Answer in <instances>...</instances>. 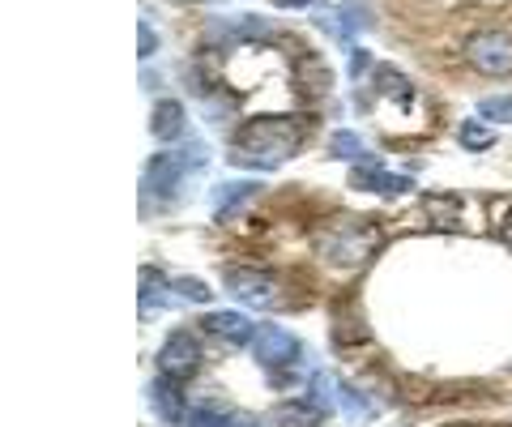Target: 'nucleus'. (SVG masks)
<instances>
[{"instance_id":"obj_8","label":"nucleus","mask_w":512,"mask_h":427,"mask_svg":"<svg viewBox=\"0 0 512 427\" xmlns=\"http://www.w3.org/2000/svg\"><path fill=\"white\" fill-rule=\"evenodd\" d=\"M184 171H188V154H158L146 167V188H154V197L171 201L175 188L184 180Z\"/></svg>"},{"instance_id":"obj_25","label":"nucleus","mask_w":512,"mask_h":427,"mask_svg":"<svg viewBox=\"0 0 512 427\" xmlns=\"http://www.w3.org/2000/svg\"><path fill=\"white\" fill-rule=\"evenodd\" d=\"M367 73H372V56H367V52H355V56H350V77L359 82V77H367Z\"/></svg>"},{"instance_id":"obj_13","label":"nucleus","mask_w":512,"mask_h":427,"mask_svg":"<svg viewBox=\"0 0 512 427\" xmlns=\"http://www.w3.org/2000/svg\"><path fill=\"white\" fill-rule=\"evenodd\" d=\"M201 329L214 334L222 342H252V321L239 312H205L201 316Z\"/></svg>"},{"instance_id":"obj_6","label":"nucleus","mask_w":512,"mask_h":427,"mask_svg":"<svg viewBox=\"0 0 512 427\" xmlns=\"http://www.w3.org/2000/svg\"><path fill=\"white\" fill-rule=\"evenodd\" d=\"M227 291L244 308H274L278 304V287L265 270H227Z\"/></svg>"},{"instance_id":"obj_26","label":"nucleus","mask_w":512,"mask_h":427,"mask_svg":"<svg viewBox=\"0 0 512 427\" xmlns=\"http://www.w3.org/2000/svg\"><path fill=\"white\" fill-rule=\"evenodd\" d=\"M500 240H504V244H512V210L500 218Z\"/></svg>"},{"instance_id":"obj_5","label":"nucleus","mask_w":512,"mask_h":427,"mask_svg":"<svg viewBox=\"0 0 512 427\" xmlns=\"http://www.w3.org/2000/svg\"><path fill=\"white\" fill-rule=\"evenodd\" d=\"M158 372L167 376V381H188L192 372L201 368V346L192 334H184V329H175V334L163 342V351H158Z\"/></svg>"},{"instance_id":"obj_16","label":"nucleus","mask_w":512,"mask_h":427,"mask_svg":"<svg viewBox=\"0 0 512 427\" xmlns=\"http://www.w3.org/2000/svg\"><path fill=\"white\" fill-rule=\"evenodd\" d=\"M457 141H461V150H474V154H483V150H491V146H495V133L487 129L483 120H461Z\"/></svg>"},{"instance_id":"obj_4","label":"nucleus","mask_w":512,"mask_h":427,"mask_svg":"<svg viewBox=\"0 0 512 427\" xmlns=\"http://www.w3.org/2000/svg\"><path fill=\"white\" fill-rule=\"evenodd\" d=\"M248 346H252V355H256V363H261V368H286V363L299 359V338L291 334V329L274 325V321L256 325Z\"/></svg>"},{"instance_id":"obj_24","label":"nucleus","mask_w":512,"mask_h":427,"mask_svg":"<svg viewBox=\"0 0 512 427\" xmlns=\"http://www.w3.org/2000/svg\"><path fill=\"white\" fill-rule=\"evenodd\" d=\"M137 30H141V43H137V56H141V60H150V52H154V47H158V35H154V30H150V22H141Z\"/></svg>"},{"instance_id":"obj_27","label":"nucleus","mask_w":512,"mask_h":427,"mask_svg":"<svg viewBox=\"0 0 512 427\" xmlns=\"http://www.w3.org/2000/svg\"><path fill=\"white\" fill-rule=\"evenodd\" d=\"M231 427H261V423H256L252 415H235V419H231Z\"/></svg>"},{"instance_id":"obj_7","label":"nucleus","mask_w":512,"mask_h":427,"mask_svg":"<svg viewBox=\"0 0 512 427\" xmlns=\"http://www.w3.org/2000/svg\"><path fill=\"white\" fill-rule=\"evenodd\" d=\"M350 188H359V193H380V197H402L410 193V176H393V171H384L376 158H367V167L350 171Z\"/></svg>"},{"instance_id":"obj_20","label":"nucleus","mask_w":512,"mask_h":427,"mask_svg":"<svg viewBox=\"0 0 512 427\" xmlns=\"http://www.w3.org/2000/svg\"><path fill=\"white\" fill-rule=\"evenodd\" d=\"M171 295L192 299V304H210L214 299V291L205 287V282H197V278H171Z\"/></svg>"},{"instance_id":"obj_10","label":"nucleus","mask_w":512,"mask_h":427,"mask_svg":"<svg viewBox=\"0 0 512 427\" xmlns=\"http://www.w3.org/2000/svg\"><path fill=\"white\" fill-rule=\"evenodd\" d=\"M150 133H154L158 141H184V133H188V112H184V103L158 99L154 112H150Z\"/></svg>"},{"instance_id":"obj_17","label":"nucleus","mask_w":512,"mask_h":427,"mask_svg":"<svg viewBox=\"0 0 512 427\" xmlns=\"http://www.w3.org/2000/svg\"><path fill=\"white\" fill-rule=\"evenodd\" d=\"M329 158H367V150H363V137L359 133H346V129H338L329 137Z\"/></svg>"},{"instance_id":"obj_3","label":"nucleus","mask_w":512,"mask_h":427,"mask_svg":"<svg viewBox=\"0 0 512 427\" xmlns=\"http://www.w3.org/2000/svg\"><path fill=\"white\" fill-rule=\"evenodd\" d=\"M466 60L483 77H512V35L508 30H478L466 39Z\"/></svg>"},{"instance_id":"obj_23","label":"nucleus","mask_w":512,"mask_h":427,"mask_svg":"<svg viewBox=\"0 0 512 427\" xmlns=\"http://www.w3.org/2000/svg\"><path fill=\"white\" fill-rule=\"evenodd\" d=\"M312 402L320 406V410H333V393H329V376H312Z\"/></svg>"},{"instance_id":"obj_18","label":"nucleus","mask_w":512,"mask_h":427,"mask_svg":"<svg viewBox=\"0 0 512 427\" xmlns=\"http://www.w3.org/2000/svg\"><path fill=\"white\" fill-rule=\"evenodd\" d=\"M478 120L487 124H512V94H491L478 103Z\"/></svg>"},{"instance_id":"obj_1","label":"nucleus","mask_w":512,"mask_h":427,"mask_svg":"<svg viewBox=\"0 0 512 427\" xmlns=\"http://www.w3.org/2000/svg\"><path fill=\"white\" fill-rule=\"evenodd\" d=\"M303 146V124L291 116H256L235 129L231 163L235 167H256V171H274Z\"/></svg>"},{"instance_id":"obj_15","label":"nucleus","mask_w":512,"mask_h":427,"mask_svg":"<svg viewBox=\"0 0 512 427\" xmlns=\"http://www.w3.org/2000/svg\"><path fill=\"white\" fill-rule=\"evenodd\" d=\"M320 410L316 402H286L274 410V427H320Z\"/></svg>"},{"instance_id":"obj_12","label":"nucleus","mask_w":512,"mask_h":427,"mask_svg":"<svg viewBox=\"0 0 512 427\" xmlns=\"http://www.w3.org/2000/svg\"><path fill=\"white\" fill-rule=\"evenodd\" d=\"M423 218L431 231H461L466 214H461V201L457 197H444V193H431L423 197Z\"/></svg>"},{"instance_id":"obj_21","label":"nucleus","mask_w":512,"mask_h":427,"mask_svg":"<svg viewBox=\"0 0 512 427\" xmlns=\"http://www.w3.org/2000/svg\"><path fill=\"white\" fill-rule=\"evenodd\" d=\"M167 291L171 287H163V282H146V287H141V316L163 312L167 308Z\"/></svg>"},{"instance_id":"obj_14","label":"nucleus","mask_w":512,"mask_h":427,"mask_svg":"<svg viewBox=\"0 0 512 427\" xmlns=\"http://www.w3.org/2000/svg\"><path fill=\"white\" fill-rule=\"evenodd\" d=\"M175 385H180V381H167V376L150 385V402H154V410L167 423H180L184 419V398H180V389H175Z\"/></svg>"},{"instance_id":"obj_9","label":"nucleus","mask_w":512,"mask_h":427,"mask_svg":"<svg viewBox=\"0 0 512 427\" xmlns=\"http://www.w3.org/2000/svg\"><path fill=\"white\" fill-rule=\"evenodd\" d=\"M256 193H261V184L252 180H227L214 188V218H235L239 210H248V205L256 201Z\"/></svg>"},{"instance_id":"obj_19","label":"nucleus","mask_w":512,"mask_h":427,"mask_svg":"<svg viewBox=\"0 0 512 427\" xmlns=\"http://www.w3.org/2000/svg\"><path fill=\"white\" fill-rule=\"evenodd\" d=\"M235 415H227V410H218V406H197V410H188V419L184 427H231Z\"/></svg>"},{"instance_id":"obj_22","label":"nucleus","mask_w":512,"mask_h":427,"mask_svg":"<svg viewBox=\"0 0 512 427\" xmlns=\"http://www.w3.org/2000/svg\"><path fill=\"white\" fill-rule=\"evenodd\" d=\"M338 402H342V410L350 419H367V398H363V393H355L350 385H338Z\"/></svg>"},{"instance_id":"obj_2","label":"nucleus","mask_w":512,"mask_h":427,"mask_svg":"<svg viewBox=\"0 0 512 427\" xmlns=\"http://www.w3.org/2000/svg\"><path fill=\"white\" fill-rule=\"evenodd\" d=\"M380 248V227L376 223H359V218H342L338 227H333L325 240H320V252L333 261V265H346V270H355L363 265L372 252Z\"/></svg>"},{"instance_id":"obj_11","label":"nucleus","mask_w":512,"mask_h":427,"mask_svg":"<svg viewBox=\"0 0 512 427\" xmlns=\"http://www.w3.org/2000/svg\"><path fill=\"white\" fill-rule=\"evenodd\" d=\"M295 90L299 99H325V94L333 90V73L320 56H303L299 69H295Z\"/></svg>"}]
</instances>
